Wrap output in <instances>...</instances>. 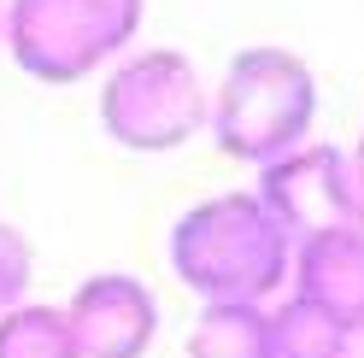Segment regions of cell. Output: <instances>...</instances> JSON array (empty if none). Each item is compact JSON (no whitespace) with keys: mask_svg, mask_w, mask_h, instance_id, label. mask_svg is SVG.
Returning <instances> with one entry per match:
<instances>
[{"mask_svg":"<svg viewBox=\"0 0 364 358\" xmlns=\"http://www.w3.org/2000/svg\"><path fill=\"white\" fill-rule=\"evenodd\" d=\"M171 271L206 305H223V300L264 305L270 294H282L294 271V235L270 217L259 194H241V188L212 194L176 217Z\"/></svg>","mask_w":364,"mask_h":358,"instance_id":"1","label":"cell"},{"mask_svg":"<svg viewBox=\"0 0 364 358\" xmlns=\"http://www.w3.org/2000/svg\"><path fill=\"white\" fill-rule=\"evenodd\" d=\"M317 124V77L300 53L288 48H241L223 65V82L212 88L206 136L218 141L223 159L270 165L311 141Z\"/></svg>","mask_w":364,"mask_h":358,"instance_id":"2","label":"cell"},{"mask_svg":"<svg viewBox=\"0 0 364 358\" xmlns=\"http://www.w3.org/2000/svg\"><path fill=\"white\" fill-rule=\"evenodd\" d=\"M141 12L147 0H6L0 41L12 48L18 71L65 88L124 59L141 36Z\"/></svg>","mask_w":364,"mask_h":358,"instance_id":"3","label":"cell"},{"mask_svg":"<svg viewBox=\"0 0 364 358\" xmlns=\"http://www.w3.org/2000/svg\"><path fill=\"white\" fill-rule=\"evenodd\" d=\"M212 88L176 48H135L100 82V129L129 153H176L206 129Z\"/></svg>","mask_w":364,"mask_h":358,"instance_id":"4","label":"cell"},{"mask_svg":"<svg viewBox=\"0 0 364 358\" xmlns=\"http://www.w3.org/2000/svg\"><path fill=\"white\" fill-rule=\"evenodd\" d=\"M253 194L270 206V217H277L294 241L364 223V188H358L353 153L323 147V141H300L294 153L270 159L259 170V188Z\"/></svg>","mask_w":364,"mask_h":358,"instance_id":"5","label":"cell"},{"mask_svg":"<svg viewBox=\"0 0 364 358\" xmlns=\"http://www.w3.org/2000/svg\"><path fill=\"white\" fill-rule=\"evenodd\" d=\"M65 323L82 358H147V347L159 341V300L141 276L100 271L65 300Z\"/></svg>","mask_w":364,"mask_h":358,"instance_id":"6","label":"cell"},{"mask_svg":"<svg viewBox=\"0 0 364 358\" xmlns=\"http://www.w3.org/2000/svg\"><path fill=\"white\" fill-rule=\"evenodd\" d=\"M288 276H294V294L311 300L317 311H329L358 341V323H364V223L294 241V271Z\"/></svg>","mask_w":364,"mask_h":358,"instance_id":"7","label":"cell"},{"mask_svg":"<svg viewBox=\"0 0 364 358\" xmlns=\"http://www.w3.org/2000/svg\"><path fill=\"white\" fill-rule=\"evenodd\" d=\"M188 358H270V305H206L188 329Z\"/></svg>","mask_w":364,"mask_h":358,"instance_id":"8","label":"cell"},{"mask_svg":"<svg viewBox=\"0 0 364 358\" xmlns=\"http://www.w3.org/2000/svg\"><path fill=\"white\" fill-rule=\"evenodd\" d=\"M353 329H341L311 300L288 294L282 305H270V358H353Z\"/></svg>","mask_w":364,"mask_h":358,"instance_id":"9","label":"cell"},{"mask_svg":"<svg viewBox=\"0 0 364 358\" xmlns=\"http://www.w3.org/2000/svg\"><path fill=\"white\" fill-rule=\"evenodd\" d=\"M0 358H82L65 305H12L0 311Z\"/></svg>","mask_w":364,"mask_h":358,"instance_id":"10","label":"cell"},{"mask_svg":"<svg viewBox=\"0 0 364 358\" xmlns=\"http://www.w3.org/2000/svg\"><path fill=\"white\" fill-rule=\"evenodd\" d=\"M30 276H36V253H30L24 229L0 223V311L24 305V294H30Z\"/></svg>","mask_w":364,"mask_h":358,"instance_id":"11","label":"cell"},{"mask_svg":"<svg viewBox=\"0 0 364 358\" xmlns=\"http://www.w3.org/2000/svg\"><path fill=\"white\" fill-rule=\"evenodd\" d=\"M353 170H358V188H364V136H358V147H353Z\"/></svg>","mask_w":364,"mask_h":358,"instance_id":"12","label":"cell"},{"mask_svg":"<svg viewBox=\"0 0 364 358\" xmlns=\"http://www.w3.org/2000/svg\"><path fill=\"white\" fill-rule=\"evenodd\" d=\"M358 352H364V323H358Z\"/></svg>","mask_w":364,"mask_h":358,"instance_id":"13","label":"cell"},{"mask_svg":"<svg viewBox=\"0 0 364 358\" xmlns=\"http://www.w3.org/2000/svg\"><path fill=\"white\" fill-rule=\"evenodd\" d=\"M0 30H6V6H0Z\"/></svg>","mask_w":364,"mask_h":358,"instance_id":"14","label":"cell"},{"mask_svg":"<svg viewBox=\"0 0 364 358\" xmlns=\"http://www.w3.org/2000/svg\"><path fill=\"white\" fill-rule=\"evenodd\" d=\"M353 358H364V352H353Z\"/></svg>","mask_w":364,"mask_h":358,"instance_id":"15","label":"cell"}]
</instances>
